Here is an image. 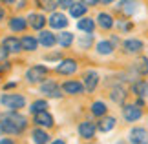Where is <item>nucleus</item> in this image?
Masks as SVG:
<instances>
[{"label": "nucleus", "mask_w": 148, "mask_h": 144, "mask_svg": "<svg viewBox=\"0 0 148 144\" xmlns=\"http://www.w3.org/2000/svg\"><path fill=\"white\" fill-rule=\"evenodd\" d=\"M26 128H27V119L16 111L4 113L0 117V131H4L8 135H18Z\"/></svg>", "instance_id": "obj_1"}, {"label": "nucleus", "mask_w": 148, "mask_h": 144, "mask_svg": "<svg viewBox=\"0 0 148 144\" xmlns=\"http://www.w3.org/2000/svg\"><path fill=\"white\" fill-rule=\"evenodd\" d=\"M4 108H8L9 111H16V109L26 106V97L24 95H16V93H4L0 99Z\"/></svg>", "instance_id": "obj_2"}, {"label": "nucleus", "mask_w": 148, "mask_h": 144, "mask_svg": "<svg viewBox=\"0 0 148 144\" xmlns=\"http://www.w3.org/2000/svg\"><path fill=\"white\" fill-rule=\"evenodd\" d=\"M49 75V70L46 66H33L26 71V78L29 84H44Z\"/></svg>", "instance_id": "obj_3"}, {"label": "nucleus", "mask_w": 148, "mask_h": 144, "mask_svg": "<svg viewBox=\"0 0 148 144\" xmlns=\"http://www.w3.org/2000/svg\"><path fill=\"white\" fill-rule=\"evenodd\" d=\"M130 144H148V130L143 126H134L128 133Z\"/></svg>", "instance_id": "obj_4"}, {"label": "nucleus", "mask_w": 148, "mask_h": 144, "mask_svg": "<svg viewBox=\"0 0 148 144\" xmlns=\"http://www.w3.org/2000/svg\"><path fill=\"white\" fill-rule=\"evenodd\" d=\"M99 73L93 71V70H88L84 71L82 75V86H84V91H88V93H92V91H95V88L99 86Z\"/></svg>", "instance_id": "obj_5"}, {"label": "nucleus", "mask_w": 148, "mask_h": 144, "mask_svg": "<svg viewBox=\"0 0 148 144\" xmlns=\"http://www.w3.org/2000/svg\"><path fill=\"white\" fill-rule=\"evenodd\" d=\"M40 93H44L49 99H60L62 97V89L55 80H46L44 84H40Z\"/></svg>", "instance_id": "obj_6"}, {"label": "nucleus", "mask_w": 148, "mask_h": 144, "mask_svg": "<svg viewBox=\"0 0 148 144\" xmlns=\"http://www.w3.org/2000/svg\"><path fill=\"white\" fill-rule=\"evenodd\" d=\"M77 131H79V135H81L82 139L92 141L93 137H95V133H97V124L92 122V120H82V122L79 124Z\"/></svg>", "instance_id": "obj_7"}, {"label": "nucleus", "mask_w": 148, "mask_h": 144, "mask_svg": "<svg viewBox=\"0 0 148 144\" xmlns=\"http://www.w3.org/2000/svg\"><path fill=\"white\" fill-rule=\"evenodd\" d=\"M143 117V109H139L135 104H124L123 106V119L126 122H137Z\"/></svg>", "instance_id": "obj_8"}, {"label": "nucleus", "mask_w": 148, "mask_h": 144, "mask_svg": "<svg viewBox=\"0 0 148 144\" xmlns=\"http://www.w3.org/2000/svg\"><path fill=\"white\" fill-rule=\"evenodd\" d=\"M123 49L128 55H139L145 49V44L139 38H126V40H123Z\"/></svg>", "instance_id": "obj_9"}, {"label": "nucleus", "mask_w": 148, "mask_h": 144, "mask_svg": "<svg viewBox=\"0 0 148 144\" xmlns=\"http://www.w3.org/2000/svg\"><path fill=\"white\" fill-rule=\"evenodd\" d=\"M60 89H62V93H68V95H82L84 93V86L79 80H66L60 86Z\"/></svg>", "instance_id": "obj_10"}, {"label": "nucleus", "mask_w": 148, "mask_h": 144, "mask_svg": "<svg viewBox=\"0 0 148 144\" xmlns=\"http://www.w3.org/2000/svg\"><path fill=\"white\" fill-rule=\"evenodd\" d=\"M108 95H110V99L115 102V104H121V106H123L124 100H126V97H128V91L124 89L123 84H115V86L110 89V93H108Z\"/></svg>", "instance_id": "obj_11"}, {"label": "nucleus", "mask_w": 148, "mask_h": 144, "mask_svg": "<svg viewBox=\"0 0 148 144\" xmlns=\"http://www.w3.org/2000/svg\"><path fill=\"white\" fill-rule=\"evenodd\" d=\"M77 71V60L75 59H64L57 66V73L59 75H73Z\"/></svg>", "instance_id": "obj_12"}, {"label": "nucleus", "mask_w": 148, "mask_h": 144, "mask_svg": "<svg viewBox=\"0 0 148 144\" xmlns=\"http://www.w3.org/2000/svg\"><path fill=\"white\" fill-rule=\"evenodd\" d=\"M95 24H97L101 29L108 31V29H112V27L115 26V20H113V16H112L110 13H106V11H101V13L97 15V18H95Z\"/></svg>", "instance_id": "obj_13"}, {"label": "nucleus", "mask_w": 148, "mask_h": 144, "mask_svg": "<svg viewBox=\"0 0 148 144\" xmlns=\"http://www.w3.org/2000/svg\"><path fill=\"white\" fill-rule=\"evenodd\" d=\"M26 20H27V26H31L33 29H37V31H42V29H44V26L48 24L46 16H42L40 13H31Z\"/></svg>", "instance_id": "obj_14"}, {"label": "nucleus", "mask_w": 148, "mask_h": 144, "mask_svg": "<svg viewBox=\"0 0 148 144\" xmlns=\"http://www.w3.org/2000/svg\"><path fill=\"white\" fill-rule=\"evenodd\" d=\"M48 22H49V27H53V29H64L68 26V18L64 13H51Z\"/></svg>", "instance_id": "obj_15"}, {"label": "nucleus", "mask_w": 148, "mask_h": 144, "mask_svg": "<svg viewBox=\"0 0 148 144\" xmlns=\"http://www.w3.org/2000/svg\"><path fill=\"white\" fill-rule=\"evenodd\" d=\"M2 48L8 51V53H18V51H22V44L18 38L15 37H5L4 42H2Z\"/></svg>", "instance_id": "obj_16"}, {"label": "nucleus", "mask_w": 148, "mask_h": 144, "mask_svg": "<svg viewBox=\"0 0 148 144\" xmlns=\"http://www.w3.org/2000/svg\"><path fill=\"white\" fill-rule=\"evenodd\" d=\"M115 124H117V119L112 117V115H106V117H102L97 122V130L102 131V133H108V131H112L115 128Z\"/></svg>", "instance_id": "obj_17"}, {"label": "nucleus", "mask_w": 148, "mask_h": 144, "mask_svg": "<svg viewBox=\"0 0 148 144\" xmlns=\"http://www.w3.org/2000/svg\"><path fill=\"white\" fill-rule=\"evenodd\" d=\"M132 93L137 99H146L148 97V82L146 80H135L132 84Z\"/></svg>", "instance_id": "obj_18"}, {"label": "nucleus", "mask_w": 148, "mask_h": 144, "mask_svg": "<svg viewBox=\"0 0 148 144\" xmlns=\"http://www.w3.org/2000/svg\"><path fill=\"white\" fill-rule=\"evenodd\" d=\"M77 27H79V31H84L86 35H92L95 29V20L90 18V16H84V18H81L77 22Z\"/></svg>", "instance_id": "obj_19"}, {"label": "nucleus", "mask_w": 148, "mask_h": 144, "mask_svg": "<svg viewBox=\"0 0 148 144\" xmlns=\"http://www.w3.org/2000/svg\"><path fill=\"white\" fill-rule=\"evenodd\" d=\"M38 42H40L44 48H53V46L57 44V35H53L51 31H40Z\"/></svg>", "instance_id": "obj_20"}, {"label": "nucleus", "mask_w": 148, "mask_h": 144, "mask_svg": "<svg viewBox=\"0 0 148 144\" xmlns=\"http://www.w3.org/2000/svg\"><path fill=\"white\" fill-rule=\"evenodd\" d=\"M134 70L141 77H146L148 75V57H137V60L134 62Z\"/></svg>", "instance_id": "obj_21"}, {"label": "nucleus", "mask_w": 148, "mask_h": 144, "mask_svg": "<svg viewBox=\"0 0 148 144\" xmlns=\"http://www.w3.org/2000/svg\"><path fill=\"white\" fill-rule=\"evenodd\" d=\"M86 4L84 2H73V5L70 8V15L73 16V18H84V15H86Z\"/></svg>", "instance_id": "obj_22"}, {"label": "nucleus", "mask_w": 148, "mask_h": 144, "mask_svg": "<svg viewBox=\"0 0 148 144\" xmlns=\"http://www.w3.org/2000/svg\"><path fill=\"white\" fill-rule=\"evenodd\" d=\"M31 141L35 144H48L49 142V135H48V131H44L40 128H35L31 131Z\"/></svg>", "instance_id": "obj_23"}, {"label": "nucleus", "mask_w": 148, "mask_h": 144, "mask_svg": "<svg viewBox=\"0 0 148 144\" xmlns=\"http://www.w3.org/2000/svg\"><path fill=\"white\" fill-rule=\"evenodd\" d=\"M26 27H27V20H26V18H22V16H13V18L9 20V29H11V31H15V33L24 31Z\"/></svg>", "instance_id": "obj_24"}, {"label": "nucleus", "mask_w": 148, "mask_h": 144, "mask_svg": "<svg viewBox=\"0 0 148 144\" xmlns=\"http://www.w3.org/2000/svg\"><path fill=\"white\" fill-rule=\"evenodd\" d=\"M90 111H92L93 117H101L102 119V117H106V113H108V106L102 100H95L92 104V108H90Z\"/></svg>", "instance_id": "obj_25"}, {"label": "nucleus", "mask_w": 148, "mask_h": 144, "mask_svg": "<svg viewBox=\"0 0 148 144\" xmlns=\"http://www.w3.org/2000/svg\"><path fill=\"white\" fill-rule=\"evenodd\" d=\"M113 49H115V46H113L110 40H99L97 46H95V51H97L99 55H112Z\"/></svg>", "instance_id": "obj_26"}, {"label": "nucleus", "mask_w": 148, "mask_h": 144, "mask_svg": "<svg viewBox=\"0 0 148 144\" xmlns=\"http://www.w3.org/2000/svg\"><path fill=\"white\" fill-rule=\"evenodd\" d=\"M35 124L44 126V128H51V126H53V117H51L48 111L37 113V115H35Z\"/></svg>", "instance_id": "obj_27"}, {"label": "nucleus", "mask_w": 148, "mask_h": 144, "mask_svg": "<svg viewBox=\"0 0 148 144\" xmlns=\"http://www.w3.org/2000/svg\"><path fill=\"white\" fill-rule=\"evenodd\" d=\"M20 44H22V49L24 51H35L37 46H38V40L31 35H26V37L20 38Z\"/></svg>", "instance_id": "obj_28"}, {"label": "nucleus", "mask_w": 148, "mask_h": 144, "mask_svg": "<svg viewBox=\"0 0 148 144\" xmlns=\"http://www.w3.org/2000/svg\"><path fill=\"white\" fill-rule=\"evenodd\" d=\"M57 44H60L62 48H70V46L73 44V33L62 31L60 35H57Z\"/></svg>", "instance_id": "obj_29"}, {"label": "nucleus", "mask_w": 148, "mask_h": 144, "mask_svg": "<svg viewBox=\"0 0 148 144\" xmlns=\"http://www.w3.org/2000/svg\"><path fill=\"white\" fill-rule=\"evenodd\" d=\"M46 108H48V102H46V100H35V102L31 104L29 111H31L33 115H37V113H42V111H46Z\"/></svg>", "instance_id": "obj_30"}, {"label": "nucleus", "mask_w": 148, "mask_h": 144, "mask_svg": "<svg viewBox=\"0 0 148 144\" xmlns=\"http://www.w3.org/2000/svg\"><path fill=\"white\" fill-rule=\"evenodd\" d=\"M119 9H123L126 15H132L134 11H137V4L135 2H119Z\"/></svg>", "instance_id": "obj_31"}, {"label": "nucleus", "mask_w": 148, "mask_h": 144, "mask_svg": "<svg viewBox=\"0 0 148 144\" xmlns=\"http://www.w3.org/2000/svg\"><path fill=\"white\" fill-rule=\"evenodd\" d=\"M93 46V35H86L79 38V48L81 49H90Z\"/></svg>", "instance_id": "obj_32"}, {"label": "nucleus", "mask_w": 148, "mask_h": 144, "mask_svg": "<svg viewBox=\"0 0 148 144\" xmlns=\"http://www.w3.org/2000/svg\"><path fill=\"white\" fill-rule=\"evenodd\" d=\"M117 26H119V29H121L123 33H126V31H130V29L134 27V24H132L130 20H119V22H117Z\"/></svg>", "instance_id": "obj_33"}, {"label": "nucleus", "mask_w": 148, "mask_h": 144, "mask_svg": "<svg viewBox=\"0 0 148 144\" xmlns=\"http://www.w3.org/2000/svg\"><path fill=\"white\" fill-rule=\"evenodd\" d=\"M8 55L9 53L2 48V46H0V62H8Z\"/></svg>", "instance_id": "obj_34"}, {"label": "nucleus", "mask_w": 148, "mask_h": 144, "mask_svg": "<svg viewBox=\"0 0 148 144\" xmlns=\"http://www.w3.org/2000/svg\"><path fill=\"white\" fill-rule=\"evenodd\" d=\"M11 68V64L9 62H0V73H4V71H8Z\"/></svg>", "instance_id": "obj_35"}, {"label": "nucleus", "mask_w": 148, "mask_h": 144, "mask_svg": "<svg viewBox=\"0 0 148 144\" xmlns=\"http://www.w3.org/2000/svg\"><path fill=\"white\" fill-rule=\"evenodd\" d=\"M57 5H59V2H46V4H44V8H46V9H55Z\"/></svg>", "instance_id": "obj_36"}, {"label": "nucleus", "mask_w": 148, "mask_h": 144, "mask_svg": "<svg viewBox=\"0 0 148 144\" xmlns=\"http://www.w3.org/2000/svg\"><path fill=\"white\" fill-rule=\"evenodd\" d=\"M60 59V53H51V55H46V60H57Z\"/></svg>", "instance_id": "obj_37"}, {"label": "nucleus", "mask_w": 148, "mask_h": 144, "mask_svg": "<svg viewBox=\"0 0 148 144\" xmlns=\"http://www.w3.org/2000/svg\"><path fill=\"white\" fill-rule=\"evenodd\" d=\"M59 5H60V8H71L73 2H71V0H64V2H59Z\"/></svg>", "instance_id": "obj_38"}, {"label": "nucleus", "mask_w": 148, "mask_h": 144, "mask_svg": "<svg viewBox=\"0 0 148 144\" xmlns=\"http://www.w3.org/2000/svg\"><path fill=\"white\" fill-rule=\"evenodd\" d=\"M135 106H137L139 109H143L145 108V99H137V100H135Z\"/></svg>", "instance_id": "obj_39"}, {"label": "nucleus", "mask_w": 148, "mask_h": 144, "mask_svg": "<svg viewBox=\"0 0 148 144\" xmlns=\"http://www.w3.org/2000/svg\"><path fill=\"white\" fill-rule=\"evenodd\" d=\"M0 144H13V141H11V139H2Z\"/></svg>", "instance_id": "obj_40"}, {"label": "nucleus", "mask_w": 148, "mask_h": 144, "mask_svg": "<svg viewBox=\"0 0 148 144\" xmlns=\"http://www.w3.org/2000/svg\"><path fill=\"white\" fill-rule=\"evenodd\" d=\"M11 88H15V82H9V84L4 86V89H11Z\"/></svg>", "instance_id": "obj_41"}, {"label": "nucleus", "mask_w": 148, "mask_h": 144, "mask_svg": "<svg viewBox=\"0 0 148 144\" xmlns=\"http://www.w3.org/2000/svg\"><path fill=\"white\" fill-rule=\"evenodd\" d=\"M49 144H66V141H62V139H57L53 142H49Z\"/></svg>", "instance_id": "obj_42"}, {"label": "nucleus", "mask_w": 148, "mask_h": 144, "mask_svg": "<svg viewBox=\"0 0 148 144\" xmlns=\"http://www.w3.org/2000/svg\"><path fill=\"white\" fill-rule=\"evenodd\" d=\"M4 15H5V11H4L2 8H0V20H2V18H4Z\"/></svg>", "instance_id": "obj_43"}, {"label": "nucleus", "mask_w": 148, "mask_h": 144, "mask_svg": "<svg viewBox=\"0 0 148 144\" xmlns=\"http://www.w3.org/2000/svg\"><path fill=\"white\" fill-rule=\"evenodd\" d=\"M117 144H126V142H124V141H119V142H117Z\"/></svg>", "instance_id": "obj_44"}]
</instances>
